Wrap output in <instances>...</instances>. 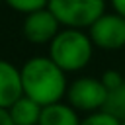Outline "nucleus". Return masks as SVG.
Masks as SVG:
<instances>
[{"mask_svg": "<svg viewBox=\"0 0 125 125\" xmlns=\"http://www.w3.org/2000/svg\"><path fill=\"white\" fill-rule=\"evenodd\" d=\"M20 70H21L23 96L35 100L41 105L62 102L66 98L68 90L66 72L49 55H37L27 59L20 66Z\"/></svg>", "mask_w": 125, "mask_h": 125, "instance_id": "nucleus-1", "label": "nucleus"}, {"mask_svg": "<svg viewBox=\"0 0 125 125\" xmlns=\"http://www.w3.org/2000/svg\"><path fill=\"white\" fill-rule=\"evenodd\" d=\"M94 43L86 29L62 27L49 43V57L68 74L84 70L94 55Z\"/></svg>", "mask_w": 125, "mask_h": 125, "instance_id": "nucleus-2", "label": "nucleus"}, {"mask_svg": "<svg viewBox=\"0 0 125 125\" xmlns=\"http://www.w3.org/2000/svg\"><path fill=\"white\" fill-rule=\"evenodd\" d=\"M105 0H49V10L62 27L88 29L102 14H105Z\"/></svg>", "mask_w": 125, "mask_h": 125, "instance_id": "nucleus-3", "label": "nucleus"}, {"mask_svg": "<svg viewBox=\"0 0 125 125\" xmlns=\"http://www.w3.org/2000/svg\"><path fill=\"white\" fill-rule=\"evenodd\" d=\"M107 98V88L96 76H78L68 82L66 102L80 113H94L104 109Z\"/></svg>", "mask_w": 125, "mask_h": 125, "instance_id": "nucleus-4", "label": "nucleus"}, {"mask_svg": "<svg viewBox=\"0 0 125 125\" xmlns=\"http://www.w3.org/2000/svg\"><path fill=\"white\" fill-rule=\"evenodd\" d=\"M86 31L96 49L119 51L125 47V18L117 12L102 14Z\"/></svg>", "mask_w": 125, "mask_h": 125, "instance_id": "nucleus-5", "label": "nucleus"}, {"mask_svg": "<svg viewBox=\"0 0 125 125\" xmlns=\"http://www.w3.org/2000/svg\"><path fill=\"white\" fill-rule=\"evenodd\" d=\"M61 29H62V25L59 23V20L55 18V14L49 8L27 14L21 23L23 37L35 45H49Z\"/></svg>", "mask_w": 125, "mask_h": 125, "instance_id": "nucleus-6", "label": "nucleus"}, {"mask_svg": "<svg viewBox=\"0 0 125 125\" xmlns=\"http://www.w3.org/2000/svg\"><path fill=\"white\" fill-rule=\"evenodd\" d=\"M21 96H23L21 70L14 62L0 59V107L8 109Z\"/></svg>", "mask_w": 125, "mask_h": 125, "instance_id": "nucleus-7", "label": "nucleus"}, {"mask_svg": "<svg viewBox=\"0 0 125 125\" xmlns=\"http://www.w3.org/2000/svg\"><path fill=\"white\" fill-rule=\"evenodd\" d=\"M82 117L68 102H55L43 105L39 125H80Z\"/></svg>", "mask_w": 125, "mask_h": 125, "instance_id": "nucleus-8", "label": "nucleus"}, {"mask_svg": "<svg viewBox=\"0 0 125 125\" xmlns=\"http://www.w3.org/2000/svg\"><path fill=\"white\" fill-rule=\"evenodd\" d=\"M41 111H43V105L27 96H21L8 107V113L14 125H39Z\"/></svg>", "mask_w": 125, "mask_h": 125, "instance_id": "nucleus-9", "label": "nucleus"}, {"mask_svg": "<svg viewBox=\"0 0 125 125\" xmlns=\"http://www.w3.org/2000/svg\"><path fill=\"white\" fill-rule=\"evenodd\" d=\"M104 109L109 111L111 115H115V117L121 119V121L125 119V80H123L119 86L107 90V98H105Z\"/></svg>", "mask_w": 125, "mask_h": 125, "instance_id": "nucleus-10", "label": "nucleus"}, {"mask_svg": "<svg viewBox=\"0 0 125 125\" xmlns=\"http://www.w3.org/2000/svg\"><path fill=\"white\" fill-rule=\"evenodd\" d=\"M12 10L27 16L31 12H37V10H43L49 6V0H4Z\"/></svg>", "mask_w": 125, "mask_h": 125, "instance_id": "nucleus-11", "label": "nucleus"}, {"mask_svg": "<svg viewBox=\"0 0 125 125\" xmlns=\"http://www.w3.org/2000/svg\"><path fill=\"white\" fill-rule=\"evenodd\" d=\"M80 125H121V119H117L115 115H111L105 109H100L94 113H86L82 117Z\"/></svg>", "mask_w": 125, "mask_h": 125, "instance_id": "nucleus-12", "label": "nucleus"}, {"mask_svg": "<svg viewBox=\"0 0 125 125\" xmlns=\"http://www.w3.org/2000/svg\"><path fill=\"white\" fill-rule=\"evenodd\" d=\"M100 80L104 82V86H105L107 90H111V88L119 86V84L125 80V76H123L119 70H115V68H109V70H104V72H102Z\"/></svg>", "mask_w": 125, "mask_h": 125, "instance_id": "nucleus-13", "label": "nucleus"}, {"mask_svg": "<svg viewBox=\"0 0 125 125\" xmlns=\"http://www.w3.org/2000/svg\"><path fill=\"white\" fill-rule=\"evenodd\" d=\"M109 6L113 8V12L125 18V0H109Z\"/></svg>", "mask_w": 125, "mask_h": 125, "instance_id": "nucleus-14", "label": "nucleus"}, {"mask_svg": "<svg viewBox=\"0 0 125 125\" xmlns=\"http://www.w3.org/2000/svg\"><path fill=\"white\" fill-rule=\"evenodd\" d=\"M0 125H14L8 109H4V107H0Z\"/></svg>", "mask_w": 125, "mask_h": 125, "instance_id": "nucleus-15", "label": "nucleus"}, {"mask_svg": "<svg viewBox=\"0 0 125 125\" xmlns=\"http://www.w3.org/2000/svg\"><path fill=\"white\" fill-rule=\"evenodd\" d=\"M121 125H125V119H123V121H121Z\"/></svg>", "mask_w": 125, "mask_h": 125, "instance_id": "nucleus-16", "label": "nucleus"}]
</instances>
